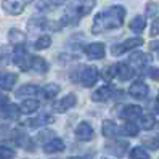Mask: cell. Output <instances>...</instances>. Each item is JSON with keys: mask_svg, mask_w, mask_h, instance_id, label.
Segmentation results:
<instances>
[{"mask_svg": "<svg viewBox=\"0 0 159 159\" xmlns=\"http://www.w3.org/2000/svg\"><path fill=\"white\" fill-rule=\"evenodd\" d=\"M124 18H125V8L124 7H120V5L108 7L93 18L92 32L93 34H101L105 31L117 29V27L122 26Z\"/></svg>", "mask_w": 159, "mask_h": 159, "instance_id": "1", "label": "cell"}, {"mask_svg": "<svg viewBox=\"0 0 159 159\" xmlns=\"http://www.w3.org/2000/svg\"><path fill=\"white\" fill-rule=\"evenodd\" d=\"M97 0H80V2L71 5L66 11H64L63 18H61V24L66 26V24H76L80 18H84L85 15H89L93 7H95Z\"/></svg>", "mask_w": 159, "mask_h": 159, "instance_id": "2", "label": "cell"}, {"mask_svg": "<svg viewBox=\"0 0 159 159\" xmlns=\"http://www.w3.org/2000/svg\"><path fill=\"white\" fill-rule=\"evenodd\" d=\"M98 77H100V72H98L97 66H82L80 69H76V71L71 74L72 82H76V84L80 82L84 87L95 85Z\"/></svg>", "mask_w": 159, "mask_h": 159, "instance_id": "3", "label": "cell"}, {"mask_svg": "<svg viewBox=\"0 0 159 159\" xmlns=\"http://www.w3.org/2000/svg\"><path fill=\"white\" fill-rule=\"evenodd\" d=\"M11 60L21 71H29L31 69V57L27 55V48L24 47V43L15 45Z\"/></svg>", "mask_w": 159, "mask_h": 159, "instance_id": "4", "label": "cell"}, {"mask_svg": "<svg viewBox=\"0 0 159 159\" xmlns=\"http://www.w3.org/2000/svg\"><path fill=\"white\" fill-rule=\"evenodd\" d=\"M32 2V0H3L2 2V8L3 11L11 15V16H18L24 11V8Z\"/></svg>", "mask_w": 159, "mask_h": 159, "instance_id": "5", "label": "cell"}, {"mask_svg": "<svg viewBox=\"0 0 159 159\" xmlns=\"http://www.w3.org/2000/svg\"><path fill=\"white\" fill-rule=\"evenodd\" d=\"M143 45V39H140V37H134V39H127L120 43H114L111 47V53L114 55V57H119V55H122L129 50H134L137 47Z\"/></svg>", "mask_w": 159, "mask_h": 159, "instance_id": "6", "label": "cell"}, {"mask_svg": "<svg viewBox=\"0 0 159 159\" xmlns=\"http://www.w3.org/2000/svg\"><path fill=\"white\" fill-rule=\"evenodd\" d=\"M151 63H153V55H149V53L134 52L129 57V64H132V68H135V69H145Z\"/></svg>", "mask_w": 159, "mask_h": 159, "instance_id": "7", "label": "cell"}, {"mask_svg": "<svg viewBox=\"0 0 159 159\" xmlns=\"http://www.w3.org/2000/svg\"><path fill=\"white\" fill-rule=\"evenodd\" d=\"M84 53H85L87 58H90V60H101V58H105L106 48L103 43L95 42V43H89V45L84 47Z\"/></svg>", "mask_w": 159, "mask_h": 159, "instance_id": "8", "label": "cell"}, {"mask_svg": "<svg viewBox=\"0 0 159 159\" xmlns=\"http://www.w3.org/2000/svg\"><path fill=\"white\" fill-rule=\"evenodd\" d=\"M76 103H77L76 95H74V93H68L66 97H63L61 100H58L57 103H55L53 109L57 111V113H66L68 109H71V108L76 106Z\"/></svg>", "mask_w": 159, "mask_h": 159, "instance_id": "9", "label": "cell"}, {"mask_svg": "<svg viewBox=\"0 0 159 159\" xmlns=\"http://www.w3.org/2000/svg\"><path fill=\"white\" fill-rule=\"evenodd\" d=\"M148 92H149V89L143 80H135L129 89V95L134 97L135 100H143L148 97Z\"/></svg>", "mask_w": 159, "mask_h": 159, "instance_id": "10", "label": "cell"}, {"mask_svg": "<svg viewBox=\"0 0 159 159\" xmlns=\"http://www.w3.org/2000/svg\"><path fill=\"white\" fill-rule=\"evenodd\" d=\"M116 93V89L111 85V84H106V85H103V87H100V89H97L95 92L92 93V100L93 101H98V103H101V101H106V100H109L111 97H113Z\"/></svg>", "mask_w": 159, "mask_h": 159, "instance_id": "11", "label": "cell"}, {"mask_svg": "<svg viewBox=\"0 0 159 159\" xmlns=\"http://www.w3.org/2000/svg\"><path fill=\"white\" fill-rule=\"evenodd\" d=\"M101 132H103V135L108 137V138H114V137H119V135H125L124 127H119L114 122H111V120H105V122H103Z\"/></svg>", "mask_w": 159, "mask_h": 159, "instance_id": "12", "label": "cell"}, {"mask_svg": "<svg viewBox=\"0 0 159 159\" xmlns=\"http://www.w3.org/2000/svg\"><path fill=\"white\" fill-rule=\"evenodd\" d=\"M142 116H143V109L137 105H127L120 111V117L125 120H135V119H140Z\"/></svg>", "mask_w": 159, "mask_h": 159, "instance_id": "13", "label": "cell"}, {"mask_svg": "<svg viewBox=\"0 0 159 159\" xmlns=\"http://www.w3.org/2000/svg\"><path fill=\"white\" fill-rule=\"evenodd\" d=\"M76 137L80 142H89L93 138V127L89 122H80L76 127Z\"/></svg>", "mask_w": 159, "mask_h": 159, "instance_id": "14", "label": "cell"}, {"mask_svg": "<svg viewBox=\"0 0 159 159\" xmlns=\"http://www.w3.org/2000/svg\"><path fill=\"white\" fill-rule=\"evenodd\" d=\"M63 149H64V143L61 138H52L43 145V151L47 154H57V153H61Z\"/></svg>", "mask_w": 159, "mask_h": 159, "instance_id": "15", "label": "cell"}, {"mask_svg": "<svg viewBox=\"0 0 159 159\" xmlns=\"http://www.w3.org/2000/svg\"><path fill=\"white\" fill-rule=\"evenodd\" d=\"M18 80V76L13 72H0V89L2 90H11Z\"/></svg>", "mask_w": 159, "mask_h": 159, "instance_id": "16", "label": "cell"}, {"mask_svg": "<svg viewBox=\"0 0 159 159\" xmlns=\"http://www.w3.org/2000/svg\"><path fill=\"white\" fill-rule=\"evenodd\" d=\"M119 80H130L134 77V68L129 66L127 63H117V76H116Z\"/></svg>", "mask_w": 159, "mask_h": 159, "instance_id": "17", "label": "cell"}, {"mask_svg": "<svg viewBox=\"0 0 159 159\" xmlns=\"http://www.w3.org/2000/svg\"><path fill=\"white\" fill-rule=\"evenodd\" d=\"M2 113V117L3 119H7V120H15V119H18L20 117V114H21V108L20 106H16V105H8L0 111Z\"/></svg>", "mask_w": 159, "mask_h": 159, "instance_id": "18", "label": "cell"}, {"mask_svg": "<svg viewBox=\"0 0 159 159\" xmlns=\"http://www.w3.org/2000/svg\"><path fill=\"white\" fill-rule=\"evenodd\" d=\"M31 69L35 71L37 74H45L48 71V63H47L42 57H32L31 58Z\"/></svg>", "mask_w": 159, "mask_h": 159, "instance_id": "19", "label": "cell"}, {"mask_svg": "<svg viewBox=\"0 0 159 159\" xmlns=\"http://www.w3.org/2000/svg\"><path fill=\"white\" fill-rule=\"evenodd\" d=\"M53 122V117L50 114H40V116H37V117H32L27 120V125L32 127V129H37V127H43L47 124H50Z\"/></svg>", "mask_w": 159, "mask_h": 159, "instance_id": "20", "label": "cell"}, {"mask_svg": "<svg viewBox=\"0 0 159 159\" xmlns=\"http://www.w3.org/2000/svg\"><path fill=\"white\" fill-rule=\"evenodd\" d=\"M145 26H146V20H145L143 15H137L134 20L130 21V24H129L130 31L135 32V34H142L145 31Z\"/></svg>", "mask_w": 159, "mask_h": 159, "instance_id": "21", "label": "cell"}, {"mask_svg": "<svg viewBox=\"0 0 159 159\" xmlns=\"http://www.w3.org/2000/svg\"><path fill=\"white\" fill-rule=\"evenodd\" d=\"M40 92H42L40 87L32 85V84H27V85H23V87L18 89L16 97H20V98H23V97H32V95H37V93H40Z\"/></svg>", "mask_w": 159, "mask_h": 159, "instance_id": "22", "label": "cell"}, {"mask_svg": "<svg viewBox=\"0 0 159 159\" xmlns=\"http://www.w3.org/2000/svg\"><path fill=\"white\" fill-rule=\"evenodd\" d=\"M39 106H40V103L37 101V100H32V98L24 100L21 105H20L21 113H24V114H32V113H35V111L39 109Z\"/></svg>", "mask_w": 159, "mask_h": 159, "instance_id": "23", "label": "cell"}, {"mask_svg": "<svg viewBox=\"0 0 159 159\" xmlns=\"http://www.w3.org/2000/svg\"><path fill=\"white\" fill-rule=\"evenodd\" d=\"M40 93L43 95V98H47V100H53V98L60 93V85H58V84L50 82V84H47V85L42 89Z\"/></svg>", "mask_w": 159, "mask_h": 159, "instance_id": "24", "label": "cell"}, {"mask_svg": "<svg viewBox=\"0 0 159 159\" xmlns=\"http://www.w3.org/2000/svg\"><path fill=\"white\" fill-rule=\"evenodd\" d=\"M8 40H10L11 43H15V45H20V43H24L26 35H24L23 31L16 29V27H11V29L8 31Z\"/></svg>", "mask_w": 159, "mask_h": 159, "instance_id": "25", "label": "cell"}, {"mask_svg": "<svg viewBox=\"0 0 159 159\" xmlns=\"http://www.w3.org/2000/svg\"><path fill=\"white\" fill-rule=\"evenodd\" d=\"M140 125H142L143 130H151L156 127V119L153 116H149V114H143L142 117H140Z\"/></svg>", "mask_w": 159, "mask_h": 159, "instance_id": "26", "label": "cell"}, {"mask_svg": "<svg viewBox=\"0 0 159 159\" xmlns=\"http://www.w3.org/2000/svg\"><path fill=\"white\" fill-rule=\"evenodd\" d=\"M130 157L132 159H149V154L143 146H134L130 149Z\"/></svg>", "mask_w": 159, "mask_h": 159, "instance_id": "27", "label": "cell"}, {"mask_svg": "<svg viewBox=\"0 0 159 159\" xmlns=\"http://www.w3.org/2000/svg\"><path fill=\"white\" fill-rule=\"evenodd\" d=\"M108 148V151L109 153H113L114 156H122L124 154V151H125V148H127V145L125 143H122V142H116V143H111V145H108L106 146Z\"/></svg>", "mask_w": 159, "mask_h": 159, "instance_id": "28", "label": "cell"}, {"mask_svg": "<svg viewBox=\"0 0 159 159\" xmlns=\"http://www.w3.org/2000/svg\"><path fill=\"white\" fill-rule=\"evenodd\" d=\"M50 45H52V39H50V35H40L39 39L35 40V43H34L35 50H45V48H48Z\"/></svg>", "mask_w": 159, "mask_h": 159, "instance_id": "29", "label": "cell"}, {"mask_svg": "<svg viewBox=\"0 0 159 159\" xmlns=\"http://www.w3.org/2000/svg\"><path fill=\"white\" fill-rule=\"evenodd\" d=\"M57 5H60L58 0H39L37 8H39L40 11H48V10H52V8H55Z\"/></svg>", "mask_w": 159, "mask_h": 159, "instance_id": "30", "label": "cell"}, {"mask_svg": "<svg viewBox=\"0 0 159 159\" xmlns=\"http://www.w3.org/2000/svg\"><path fill=\"white\" fill-rule=\"evenodd\" d=\"M124 132L127 137H137L138 135V127L134 120H127L125 125H124Z\"/></svg>", "mask_w": 159, "mask_h": 159, "instance_id": "31", "label": "cell"}, {"mask_svg": "<svg viewBox=\"0 0 159 159\" xmlns=\"http://www.w3.org/2000/svg\"><path fill=\"white\" fill-rule=\"evenodd\" d=\"M117 76V64H109V66L103 71V77L106 80H113Z\"/></svg>", "mask_w": 159, "mask_h": 159, "instance_id": "32", "label": "cell"}, {"mask_svg": "<svg viewBox=\"0 0 159 159\" xmlns=\"http://www.w3.org/2000/svg\"><path fill=\"white\" fill-rule=\"evenodd\" d=\"M15 156H16V153H15L13 148L0 145V159H13Z\"/></svg>", "mask_w": 159, "mask_h": 159, "instance_id": "33", "label": "cell"}, {"mask_svg": "<svg viewBox=\"0 0 159 159\" xmlns=\"http://www.w3.org/2000/svg\"><path fill=\"white\" fill-rule=\"evenodd\" d=\"M10 60V53H8L7 47H0V66H5Z\"/></svg>", "mask_w": 159, "mask_h": 159, "instance_id": "34", "label": "cell"}, {"mask_svg": "<svg viewBox=\"0 0 159 159\" xmlns=\"http://www.w3.org/2000/svg\"><path fill=\"white\" fill-rule=\"evenodd\" d=\"M145 146L149 149H157L159 148V135L153 137V138H146L145 140Z\"/></svg>", "mask_w": 159, "mask_h": 159, "instance_id": "35", "label": "cell"}, {"mask_svg": "<svg viewBox=\"0 0 159 159\" xmlns=\"http://www.w3.org/2000/svg\"><path fill=\"white\" fill-rule=\"evenodd\" d=\"M157 10H159V7L156 5V3H148L146 5V16H154L156 13H157Z\"/></svg>", "mask_w": 159, "mask_h": 159, "instance_id": "36", "label": "cell"}, {"mask_svg": "<svg viewBox=\"0 0 159 159\" xmlns=\"http://www.w3.org/2000/svg\"><path fill=\"white\" fill-rule=\"evenodd\" d=\"M151 35H159V18H156V20L153 21V27H151Z\"/></svg>", "mask_w": 159, "mask_h": 159, "instance_id": "37", "label": "cell"}, {"mask_svg": "<svg viewBox=\"0 0 159 159\" xmlns=\"http://www.w3.org/2000/svg\"><path fill=\"white\" fill-rule=\"evenodd\" d=\"M8 103H10V101H8V97L5 95V93H0V111H2Z\"/></svg>", "mask_w": 159, "mask_h": 159, "instance_id": "38", "label": "cell"}, {"mask_svg": "<svg viewBox=\"0 0 159 159\" xmlns=\"http://www.w3.org/2000/svg\"><path fill=\"white\" fill-rule=\"evenodd\" d=\"M151 76H153V79H154V80H159V68H157V69H154V71L151 72Z\"/></svg>", "mask_w": 159, "mask_h": 159, "instance_id": "39", "label": "cell"}, {"mask_svg": "<svg viewBox=\"0 0 159 159\" xmlns=\"http://www.w3.org/2000/svg\"><path fill=\"white\" fill-rule=\"evenodd\" d=\"M151 48H153V50H154V48H156V50H159V40H156V42H153V43H151Z\"/></svg>", "mask_w": 159, "mask_h": 159, "instance_id": "40", "label": "cell"}, {"mask_svg": "<svg viewBox=\"0 0 159 159\" xmlns=\"http://www.w3.org/2000/svg\"><path fill=\"white\" fill-rule=\"evenodd\" d=\"M71 159H84V157H71Z\"/></svg>", "mask_w": 159, "mask_h": 159, "instance_id": "41", "label": "cell"}, {"mask_svg": "<svg viewBox=\"0 0 159 159\" xmlns=\"http://www.w3.org/2000/svg\"><path fill=\"white\" fill-rule=\"evenodd\" d=\"M58 2H60V3H63V2H64V0H58Z\"/></svg>", "mask_w": 159, "mask_h": 159, "instance_id": "42", "label": "cell"}, {"mask_svg": "<svg viewBox=\"0 0 159 159\" xmlns=\"http://www.w3.org/2000/svg\"><path fill=\"white\" fill-rule=\"evenodd\" d=\"M157 103H159V93H157Z\"/></svg>", "mask_w": 159, "mask_h": 159, "instance_id": "43", "label": "cell"}]
</instances>
